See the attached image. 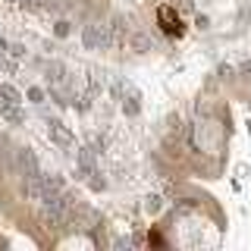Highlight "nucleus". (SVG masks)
I'll return each instance as SVG.
<instances>
[{
    "mask_svg": "<svg viewBox=\"0 0 251 251\" xmlns=\"http://www.w3.org/2000/svg\"><path fill=\"white\" fill-rule=\"evenodd\" d=\"M82 41L85 47H91V50H107L110 44V28L104 25V22H88V25L82 28Z\"/></svg>",
    "mask_w": 251,
    "mask_h": 251,
    "instance_id": "nucleus-1",
    "label": "nucleus"
},
{
    "mask_svg": "<svg viewBox=\"0 0 251 251\" xmlns=\"http://www.w3.org/2000/svg\"><path fill=\"white\" fill-rule=\"evenodd\" d=\"M60 192H63V179L57 176V173H50V176H41V201L57 198Z\"/></svg>",
    "mask_w": 251,
    "mask_h": 251,
    "instance_id": "nucleus-4",
    "label": "nucleus"
},
{
    "mask_svg": "<svg viewBox=\"0 0 251 251\" xmlns=\"http://www.w3.org/2000/svg\"><path fill=\"white\" fill-rule=\"evenodd\" d=\"M232 73H235V69H232V66H220V75H223V78H229Z\"/></svg>",
    "mask_w": 251,
    "mask_h": 251,
    "instance_id": "nucleus-18",
    "label": "nucleus"
},
{
    "mask_svg": "<svg viewBox=\"0 0 251 251\" xmlns=\"http://www.w3.org/2000/svg\"><path fill=\"white\" fill-rule=\"evenodd\" d=\"M75 173L78 176H94V151L91 148H82L75 154Z\"/></svg>",
    "mask_w": 251,
    "mask_h": 251,
    "instance_id": "nucleus-6",
    "label": "nucleus"
},
{
    "mask_svg": "<svg viewBox=\"0 0 251 251\" xmlns=\"http://www.w3.org/2000/svg\"><path fill=\"white\" fill-rule=\"evenodd\" d=\"M28 100H31V104H41V100H44V91L41 88H28Z\"/></svg>",
    "mask_w": 251,
    "mask_h": 251,
    "instance_id": "nucleus-13",
    "label": "nucleus"
},
{
    "mask_svg": "<svg viewBox=\"0 0 251 251\" xmlns=\"http://www.w3.org/2000/svg\"><path fill=\"white\" fill-rule=\"evenodd\" d=\"M129 44H132V50H138V53H145V50H151V38H145V35H129Z\"/></svg>",
    "mask_w": 251,
    "mask_h": 251,
    "instance_id": "nucleus-8",
    "label": "nucleus"
},
{
    "mask_svg": "<svg viewBox=\"0 0 251 251\" xmlns=\"http://www.w3.org/2000/svg\"><path fill=\"white\" fill-rule=\"evenodd\" d=\"M107 28H110V44H113V47H123L126 41H129V35H132V31H129V22H126V16H113Z\"/></svg>",
    "mask_w": 251,
    "mask_h": 251,
    "instance_id": "nucleus-2",
    "label": "nucleus"
},
{
    "mask_svg": "<svg viewBox=\"0 0 251 251\" xmlns=\"http://www.w3.org/2000/svg\"><path fill=\"white\" fill-rule=\"evenodd\" d=\"M69 35V22H57V38H66Z\"/></svg>",
    "mask_w": 251,
    "mask_h": 251,
    "instance_id": "nucleus-15",
    "label": "nucleus"
},
{
    "mask_svg": "<svg viewBox=\"0 0 251 251\" xmlns=\"http://www.w3.org/2000/svg\"><path fill=\"white\" fill-rule=\"evenodd\" d=\"M10 53H13V57H22V53H25V47H22V44H13Z\"/></svg>",
    "mask_w": 251,
    "mask_h": 251,
    "instance_id": "nucleus-17",
    "label": "nucleus"
},
{
    "mask_svg": "<svg viewBox=\"0 0 251 251\" xmlns=\"http://www.w3.org/2000/svg\"><path fill=\"white\" fill-rule=\"evenodd\" d=\"M47 135H50L53 145H60V148H69L73 145V132H69V126H63L60 120H50L47 123Z\"/></svg>",
    "mask_w": 251,
    "mask_h": 251,
    "instance_id": "nucleus-3",
    "label": "nucleus"
},
{
    "mask_svg": "<svg viewBox=\"0 0 251 251\" xmlns=\"http://www.w3.org/2000/svg\"><path fill=\"white\" fill-rule=\"evenodd\" d=\"M126 113H129V116L138 113V98H129V104H126Z\"/></svg>",
    "mask_w": 251,
    "mask_h": 251,
    "instance_id": "nucleus-14",
    "label": "nucleus"
},
{
    "mask_svg": "<svg viewBox=\"0 0 251 251\" xmlns=\"http://www.w3.org/2000/svg\"><path fill=\"white\" fill-rule=\"evenodd\" d=\"M47 78H50V82H63V66L60 63H50V66H47Z\"/></svg>",
    "mask_w": 251,
    "mask_h": 251,
    "instance_id": "nucleus-12",
    "label": "nucleus"
},
{
    "mask_svg": "<svg viewBox=\"0 0 251 251\" xmlns=\"http://www.w3.org/2000/svg\"><path fill=\"white\" fill-rule=\"evenodd\" d=\"M160 207H163L160 195H148V198H145V210H148V214H160Z\"/></svg>",
    "mask_w": 251,
    "mask_h": 251,
    "instance_id": "nucleus-10",
    "label": "nucleus"
},
{
    "mask_svg": "<svg viewBox=\"0 0 251 251\" xmlns=\"http://www.w3.org/2000/svg\"><path fill=\"white\" fill-rule=\"evenodd\" d=\"M22 195L31 201H41V173H31L22 179Z\"/></svg>",
    "mask_w": 251,
    "mask_h": 251,
    "instance_id": "nucleus-7",
    "label": "nucleus"
},
{
    "mask_svg": "<svg viewBox=\"0 0 251 251\" xmlns=\"http://www.w3.org/2000/svg\"><path fill=\"white\" fill-rule=\"evenodd\" d=\"M16 163H19L22 176H31V173H41V170H38V157L31 154L28 148H19V151H16Z\"/></svg>",
    "mask_w": 251,
    "mask_h": 251,
    "instance_id": "nucleus-5",
    "label": "nucleus"
},
{
    "mask_svg": "<svg viewBox=\"0 0 251 251\" xmlns=\"http://www.w3.org/2000/svg\"><path fill=\"white\" fill-rule=\"evenodd\" d=\"M3 116H6L10 123H22V113L16 110V104H3Z\"/></svg>",
    "mask_w": 251,
    "mask_h": 251,
    "instance_id": "nucleus-11",
    "label": "nucleus"
},
{
    "mask_svg": "<svg viewBox=\"0 0 251 251\" xmlns=\"http://www.w3.org/2000/svg\"><path fill=\"white\" fill-rule=\"evenodd\" d=\"M0 163H3V148H0Z\"/></svg>",
    "mask_w": 251,
    "mask_h": 251,
    "instance_id": "nucleus-20",
    "label": "nucleus"
},
{
    "mask_svg": "<svg viewBox=\"0 0 251 251\" xmlns=\"http://www.w3.org/2000/svg\"><path fill=\"white\" fill-rule=\"evenodd\" d=\"M239 73H242V78H251V63H242Z\"/></svg>",
    "mask_w": 251,
    "mask_h": 251,
    "instance_id": "nucleus-16",
    "label": "nucleus"
},
{
    "mask_svg": "<svg viewBox=\"0 0 251 251\" xmlns=\"http://www.w3.org/2000/svg\"><path fill=\"white\" fill-rule=\"evenodd\" d=\"M0 50H10V47H6V41H3V38H0Z\"/></svg>",
    "mask_w": 251,
    "mask_h": 251,
    "instance_id": "nucleus-19",
    "label": "nucleus"
},
{
    "mask_svg": "<svg viewBox=\"0 0 251 251\" xmlns=\"http://www.w3.org/2000/svg\"><path fill=\"white\" fill-rule=\"evenodd\" d=\"M0 100L3 104H19V91L13 85H0Z\"/></svg>",
    "mask_w": 251,
    "mask_h": 251,
    "instance_id": "nucleus-9",
    "label": "nucleus"
}]
</instances>
